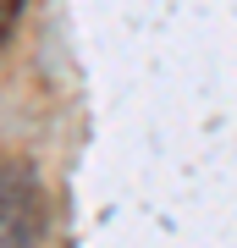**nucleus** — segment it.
<instances>
[{"mask_svg": "<svg viewBox=\"0 0 237 248\" xmlns=\"http://www.w3.org/2000/svg\"><path fill=\"white\" fill-rule=\"evenodd\" d=\"M39 243V177L22 160L0 166V248H33Z\"/></svg>", "mask_w": 237, "mask_h": 248, "instance_id": "1", "label": "nucleus"}, {"mask_svg": "<svg viewBox=\"0 0 237 248\" xmlns=\"http://www.w3.org/2000/svg\"><path fill=\"white\" fill-rule=\"evenodd\" d=\"M17 17H22V0H0V39H11Z\"/></svg>", "mask_w": 237, "mask_h": 248, "instance_id": "2", "label": "nucleus"}]
</instances>
